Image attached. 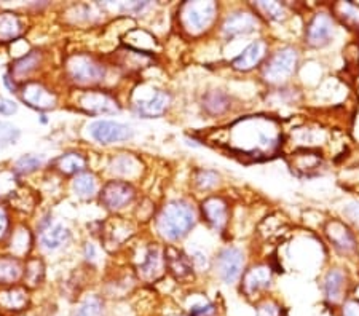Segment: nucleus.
<instances>
[{
  "mask_svg": "<svg viewBox=\"0 0 359 316\" xmlns=\"http://www.w3.org/2000/svg\"><path fill=\"white\" fill-rule=\"evenodd\" d=\"M195 211L187 201L175 200L168 203L157 219L160 235L170 241L184 238L195 226Z\"/></svg>",
  "mask_w": 359,
  "mask_h": 316,
  "instance_id": "nucleus-1",
  "label": "nucleus"
},
{
  "mask_svg": "<svg viewBox=\"0 0 359 316\" xmlns=\"http://www.w3.org/2000/svg\"><path fill=\"white\" fill-rule=\"evenodd\" d=\"M243 135L246 136V142L241 144V149H249L252 153L271 152L278 147L280 135L275 131V126L269 120L249 118L241 122Z\"/></svg>",
  "mask_w": 359,
  "mask_h": 316,
  "instance_id": "nucleus-2",
  "label": "nucleus"
},
{
  "mask_svg": "<svg viewBox=\"0 0 359 316\" xmlns=\"http://www.w3.org/2000/svg\"><path fill=\"white\" fill-rule=\"evenodd\" d=\"M216 4L214 2H187L181 11V20L187 31L198 34L211 26L216 16Z\"/></svg>",
  "mask_w": 359,
  "mask_h": 316,
  "instance_id": "nucleus-3",
  "label": "nucleus"
},
{
  "mask_svg": "<svg viewBox=\"0 0 359 316\" xmlns=\"http://www.w3.org/2000/svg\"><path fill=\"white\" fill-rule=\"evenodd\" d=\"M297 51L294 48H283L270 57L264 67V78L269 83H283L292 76L297 66Z\"/></svg>",
  "mask_w": 359,
  "mask_h": 316,
  "instance_id": "nucleus-4",
  "label": "nucleus"
},
{
  "mask_svg": "<svg viewBox=\"0 0 359 316\" xmlns=\"http://www.w3.org/2000/svg\"><path fill=\"white\" fill-rule=\"evenodd\" d=\"M67 72L75 83L93 85L101 82L106 69L90 56L77 55L67 61Z\"/></svg>",
  "mask_w": 359,
  "mask_h": 316,
  "instance_id": "nucleus-5",
  "label": "nucleus"
},
{
  "mask_svg": "<svg viewBox=\"0 0 359 316\" xmlns=\"http://www.w3.org/2000/svg\"><path fill=\"white\" fill-rule=\"evenodd\" d=\"M245 256L236 248H225L216 259V272L225 284H235L241 278Z\"/></svg>",
  "mask_w": 359,
  "mask_h": 316,
  "instance_id": "nucleus-6",
  "label": "nucleus"
},
{
  "mask_svg": "<svg viewBox=\"0 0 359 316\" xmlns=\"http://www.w3.org/2000/svg\"><path fill=\"white\" fill-rule=\"evenodd\" d=\"M90 135L96 142L112 144L131 139L133 131L125 123L112 122V120H97L90 125Z\"/></svg>",
  "mask_w": 359,
  "mask_h": 316,
  "instance_id": "nucleus-7",
  "label": "nucleus"
},
{
  "mask_svg": "<svg viewBox=\"0 0 359 316\" xmlns=\"http://www.w3.org/2000/svg\"><path fill=\"white\" fill-rule=\"evenodd\" d=\"M135 193L130 182L111 181L101 191V203L107 209H121L135 200Z\"/></svg>",
  "mask_w": 359,
  "mask_h": 316,
  "instance_id": "nucleus-8",
  "label": "nucleus"
},
{
  "mask_svg": "<svg viewBox=\"0 0 359 316\" xmlns=\"http://www.w3.org/2000/svg\"><path fill=\"white\" fill-rule=\"evenodd\" d=\"M334 36V21L329 15H316L306 27V42L311 47H324Z\"/></svg>",
  "mask_w": 359,
  "mask_h": 316,
  "instance_id": "nucleus-9",
  "label": "nucleus"
},
{
  "mask_svg": "<svg viewBox=\"0 0 359 316\" xmlns=\"http://www.w3.org/2000/svg\"><path fill=\"white\" fill-rule=\"evenodd\" d=\"M21 97L22 101H26L27 106L39 109V111H48V109H53L56 106V96L48 88H45L43 85L36 82L22 86Z\"/></svg>",
  "mask_w": 359,
  "mask_h": 316,
  "instance_id": "nucleus-10",
  "label": "nucleus"
},
{
  "mask_svg": "<svg viewBox=\"0 0 359 316\" xmlns=\"http://www.w3.org/2000/svg\"><path fill=\"white\" fill-rule=\"evenodd\" d=\"M170 101H171L170 95L161 90H155L147 99L146 97H141V99L136 101L135 109L141 117L152 118V117H158V115H163L166 112L168 106H170Z\"/></svg>",
  "mask_w": 359,
  "mask_h": 316,
  "instance_id": "nucleus-11",
  "label": "nucleus"
},
{
  "mask_svg": "<svg viewBox=\"0 0 359 316\" xmlns=\"http://www.w3.org/2000/svg\"><path fill=\"white\" fill-rule=\"evenodd\" d=\"M270 283H271L270 268L264 266L254 267L252 270H249V272L245 275V278H243V292H245L248 297L257 296L259 292L267 289Z\"/></svg>",
  "mask_w": 359,
  "mask_h": 316,
  "instance_id": "nucleus-12",
  "label": "nucleus"
},
{
  "mask_svg": "<svg viewBox=\"0 0 359 316\" xmlns=\"http://www.w3.org/2000/svg\"><path fill=\"white\" fill-rule=\"evenodd\" d=\"M259 26V20L251 13L246 11H238V13L230 15L224 22L222 31L227 37L241 36V34H248L254 31Z\"/></svg>",
  "mask_w": 359,
  "mask_h": 316,
  "instance_id": "nucleus-13",
  "label": "nucleus"
},
{
  "mask_svg": "<svg viewBox=\"0 0 359 316\" xmlns=\"http://www.w3.org/2000/svg\"><path fill=\"white\" fill-rule=\"evenodd\" d=\"M80 106L91 114H115L120 109L114 97L104 93H95V91L85 93L80 99Z\"/></svg>",
  "mask_w": 359,
  "mask_h": 316,
  "instance_id": "nucleus-14",
  "label": "nucleus"
},
{
  "mask_svg": "<svg viewBox=\"0 0 359 316\" xmlns=\"http://www.w3.org/2000/svg\"><path fill=\"white\" fill-rule=\"evenodd\" d=\"M345 275L340 270H331L324 278V297H326L327 303L331 305H337L344 301V292H345Z\"/></svg>",
  "mask_w": 359,
  "mask_h": 316,
  "instance_id": "nucleus-15",
  "label": "nucleus"
},
{
  "mask_svg": "<svg viewBox=\"0 0 359 316\" xmlns=\"http://www.w3.org/2000/svg\"><path fill=\"white\" fill-rule=\"evenodd\" d=\"M203 214H205L206 221L211 224V226L216 230H222L227 224V205L221 198H208L205 203H203Z\"/></svg>",
  "mask_w": 359,
  "mask_h": 316,
  "instance_id": "nucleus-16",
  "label": "nucleus"
},
{
  "mask_svg": "<svg viewBox=\"0 0 359 316\" xmlns=\"http://www.w3.org/2000/svg\"><path fill=\"white\" fill-rule=\"evenodd\" d=\"M265 55V43L262 40L252 42L249 47L243 50V53L233 60V67L238 71H251L252 67H256Z\"/></svg>",
  "mask_w": 359,
  "mask_h": 316,
  "instance_id": "nucleus-17",
  "label": "nucleus"
},
{
  "mask_svg": "<svg viewBox=\"0 0 359 316\" xmlns=\"http://www.w3.org/2000/svg\"><path fill=\"white\" fill-rule=\"evenodd\" d=\"M327 235H329V240L332 241L335 248L340 249L341 252H350L355 249V245H356L355 237H353V233L344 226V224H340V222L329 224Z\"/></svg>",
  "mask_w": 359,
  "mask_h": 316,
  "instance_id": "nucleus-18",
  "label": "nucleus"
},
{
  "mask_svg": "<svg viewBox=\"0 0 359 316\" xmlns=\"http://www.w3.org/2000/svg\"><path fill=\"white\" fill-rule=\"evenodd\" d=\"M27 305V292L22 287H8L0 291V307L8 312H21Z\"/></svg>",
  "mask_w": 359,
  "mask_h": 316,
  "instance_id": "nucleus-19",
  "label": "nucleus"
},
{
  "mask_svg": "<svg viewBox=\"0 0 359 316\" xmlns=\"http://www.w3.org/2000/svg\"><path fill=\"white\" fill-rule=\"evenodd\" d=\"M139 273H141V277L147 281H152V280H157L161 273H163V256H161L160 249L157 248H150L147 256H146V261L139 268Z\"/></svg>",
  "mask_w": 359,
  "mask_h": 316,
  "instance_id": "nucleus-20",
  "label": "nucleus"
},
{
  "mask_svg": "<svg viewBox=\"0 0 359 316\" xmlns=\"http://www.w3.org/2000/svg\"><path fill=\"white\" fill-rule=\"evenodd\" d=\"M166 262L170 266L171 273L175 275L177 280L187 278L192 275V262L189 261V257H185L182 252L170 248L166 251Z\"/></svg>",
  "mask_w": 359,
  "mask_h": 316,
  "instance_id": "nucleus-21",
  "label": "nucleus"
},
{
  "mask_svg": "<svg viewBox=\"0 0 359 316\" xmlns=\"http://www.w3.org/2000/svg\"><path fill=\"white\" fill-rule=\"evenodd\" d=\"M203 107L211 115H221L230 107V97L222 91L214 90L203 97Z\"/></svg>",
  "mask_w": 359,
  "mask_h": 316,
  "instance_id": "nucleus-22",
  "label": "nucleus"
},
{
  "mask_svg": "<svg viewBox=\"0 0 359 316\" xmlns=\"http://www.w3.org/2000/svg\"><path fill=\"white\" fill-rule=\"evenodd\" d=\"M74 316H106V303L100 296H86L75 308Z\"/></svg>",
  "mask_w": 359,
  "mask_h": 316,
  "instance_id": "nucleus-23",
  "label": "nucleus"
},
{
  "mask_svg": "<svg viewBox=\"0 0 359 316\" xmlns=\"http://www.w3.org/2000/svg\"><path fill=\"white\" fill-rule=\"evenodd\" d=\"M69 238V230L61 226V224H56V226L46 228L42 233V245L46 249H57L62 246Z\"/></svg>",
  "mask_w": 359,
  "mask_h": 316,
  "instance_id": "nucleus-24",
  "label": "nucleus"
},
{
  "mask_svg": "<svg viewBox=\"0 0 359 316\" xmlns=\"http://www.w3.org/2000/svg\"><path fill=\"white\" fill-rule=\"evenodd\" d=\"M21 34V22L13 13L0 15V42H10Z\"/></svg>",
  "mask_w": 359,
  "mask_h": 316,
  "instance_id": "nucleus-25",
  "label": "nucleus"
},
{
  "mask_svg": "<svg viewBox=\"0 0 359 316\" xmlns=\"http://www.w3.org/2000/svg\"><path fill=\"white\" fill-rule=\"evenodd\" d=\"M57 168L65 174H77L86 168V160L80 153H66L57 160Z\"/></svg>",
  "mask_w": 359,
  "mask_h": 316,
  "instance_id": "nucleus-26",
  "label": "nucleus"
},
{
  "mask_svg": "<svg viewBox=\"0 0 359 316\" xmlns=\"http://www.w3.org/2000/svg\"><path fill=\"white\" fill-rule=\"evenodd\" d=\"M97 182L96 177L90 172H80L74 179V192L82 198H91L96 193Z\"/></svg>",
  "mask_w": 359,
  "mask_h": 316,
  "instance_id": "nucleus-27",
  "label": "nucleus"
},
{
  "mask_svg": "<svg viewBox=\"0 0 359 316\" xmlns=\"http://www.w3.org/2000/svg\"><path fill=\"white\" fill-rule=\"evenodd\" d=\"M21 277V267L15 259L0 261V284H13Z\"/></svg>",
  "mask_w": 359,
  "mask_h": 316,
  "instance_id": "nucleus-28",
  "label": "nucleus"
},
{
  "mask_svg": "<svg viewBox=\"0 0 359 316\" xmlns=\"http://www.w3.org/2000/svg\"><path fill=\"white\" fill-rule=\"evenodd\" d=\"M39 61H40V57H39L36 51H34V53H31V55L25 56V57H21V60L13 66V76L18 77V78L27 77L32 71H36Z\"/></svg>",
  "mask_w": 359,
  "mask_h": 316,
  "instance_id": "nucleus-29",
  "label": "nucleus"
},
{
  "mask_svg": "<svg viewBox=\"0 0 359 316\" xmlns=\"http://www.w3.org/2000/svg\"><path fill=\"white\" fill-rule=\"evenodd\" d=\"M42 165V157H37V155H25V157H21L18 162H16L15 171L18 172V174H29V172L39 170Z\"/></svg>",
  "mask_w": 359,
  "mask_h": 316,
  "instance_id": "nucleus-30",
  "label": "nucleus"
},
{
  "mask_svg": "<svg viewBox=\"0 0 359 316\" xmlns=\"http://www.w3.org/2000/svg\"><path fill=\"white\" fill-rule=\"evenodd\" d=\"M187 316H217V307L206 298L192 302L187 308Z\"/></svg>",
  "mask_w": 359,
  "mask_h": 316,
  "instance_id": "nucleus-31",
  "label": "nucleus"
},
{
  "mask_svg": "<svg viewBox=\"0 0 359 316\" xmlns=\"http://www.w3.org/2000/svg\"><path fill=\"white\" fill-rule=\"evenodd\" d=\"M20 130L13 123L0 122V149L11 146L18 141Z\"/></svg>",
  "mask_w": 359,
  "mask_h": 316,
  "instance_id": "nucleus-32",
  "label": "nucleus"
},
{
  "mask_svg": "<svg viewBox=\"0 0 359 316\" xmlns=\"http://www.w3.org/2000/svg\"><path fill=\"white\" fill-rule=\"evenodd\" d=\"M256 7L271 20H283L286 16V8L278 2H257Z\"/></svg>",
  "mask_w": 359,
  "mask_h": 316,
  "instance_id": "nucleus-33",
  "label": "nucleus"
},
{
  "mask_svg": "<svg viewBox=\"0 0 359 316\" xmlns=\"http://www.w3.org/2000/svg\"><path fill=\"white\" fill-rule=\"evenodd\" d=\"M43 277V266L39 261H31L27 263L25 270V278L27 280L29 284H39V281H42Z\"/></svg>",
  "mask_w": 359,
  "mask_h": 316,
  "instance_id": "nucleus-34",
  "label": "nucleus"
},
{
  "mask_svg": "<svg viewBox=\"0 0 359 316\" xmlns=\"http://www.w3.org/2000/svg\"><path fill=\"white\" fill-rule=\"evenodd\" d=\"M219 182V176L214 171H208V170H201L196 174V184L198 187L203 188V191H210V188L216 187Z\"/></svg>",
  "mask_w": 359,
  "mask_h": 316,
  "instance_id": "nucleus-35",
  "label": "nucleus"
},
{
  "mask_svg": "<svg viewBox=\"0 0 359 316\" xmlns=\"http://www.w3.org/2000/svg\"><path fill=\"white\" fill-rule=\"evenodd\" d=\"M256 316H283V308L273 301H264L257 305Z\"/></svg>",
  "mask_w": 359,
  "mask_h": 316,
  "instance_id": "nucleus-36",
  "label": "nucleus"
},
{
  "mask_svg": "<svg viewBox=\"0 0 359 316\" xmlns=\"http://www.w3.org/2000/svg\"><path fill=\"white\" fill-rule=\"evenodd\" d=\"M18 111V106L13 101L7 99V97H0V114L2 115H13Z\"/></svg>",
  "mask_w": 359,
  "mask_h": 316,
  "instance_id": "nucleus-37",
  "label": "nucleus"
},
{
  "mask_svg": "<svg viewBox=\"0 0 359 316\" xmlns=\"http://www.w3.org/2000/svg\"><path fill=\"white\" fill-rule=\"evenodd\" d=\"M341 316H359V301H348L341 307Z\"/></svg>",
  "mask_w": 359,
  "mask_h": 316,
  "instance_id": "nucleus-38",
  "label": "nucleus"
},
{
  "mask_svg": "<svg viewBox=\"0 0 359 316\" xmlns=\"http://www.w3.org/2000/svg\"><path fill=\"white\" fill-rule=\"evenodd\" d=\"M190 262H194L196 267L198 268H206L208 267V259L206 254L201 251H192V254H190Z\"/></svg>",
  "mask_w": 359,
  "mask_h": 316,
  "instance_id": "nucleus-39",
  "label": "nucleus"
},
{
  "mask_svg": "<svg viewBox=\"0 0 359 316\" xmlns=\"http://www.w3.org/2000/svg\"><path fill=\"white\" fill-rule=\"evenodd\" d=\"M344 214L359 226V203H350L348 206H345Z\"/></svg>",
  "mask_w": 359,
  "mask_h": 316,
  "instance_id": "nucleus-40",
  "label": "nucleus"
},
{
  "mask_svg": "<svg viewBox=\"0 0 359 316\" xmlns=\"http://www.w3.org/2000/svg\"><path fill=\"white\" fill-rule=\"evenodd\" d=\"M7 228H8V216L4 208H0V238L7 233Z\"/></svg>",
  "mask_w": 359,
  "mask_h": 316,
  "instance_id": "nucleus-41",
  "label": "nucleus"
},
{
  "mask_svg": "<svg viewBox=\"0 0 359 316\" xmlns=\"http://www.w3.org/2000/svg\"><path fill=\"white\" fill-rule=\"evenodd\" d=\"M86 259H88V261H95V257H96V249H95V246H93L91 243H88L86 245Z\"/></svg>",
  "mask_w": 359,
  "mask_h": 316,
  "instance_id": "nucleus-42",
  "label": "nucleus"
}]
</instances>
